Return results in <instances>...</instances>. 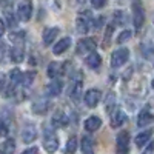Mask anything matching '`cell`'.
<instances>
[{"label": "cell", "mask_w": 154, "mask_h": 154, "mask_svg": "<svg viewBox=\"0 0 154 154\" xmlns=\"http://www.w3.org/2000/svg\"><path fill=\"white\" fill-rule=\"evenodd\" d=\"M91 25H93V17H91V12L89 11H85V12H82V14L77 16L75 28H77V31H79L80 34H86L89 31V28H91Z\"/></svg>", "instance_id": "obj_1"}, {"label": "cell", "mask_w": 154, "mask_h": 154, "mask_svg": "<svg viewBox=\"0 0 154 154\" xmlns=\"http://www.w3.org/2000/svg\"><path fill=\"white\" fill-rule=\"evenodd\" d=\"M32 16V0H22L17 6V19L28 22Z\"/></svg>", "instance_id": "obj_2"}, {"label": "cell", "mask_w": 154, "mask_h": 154, "mask_svg": "<svg viewBox=\"0 0 154 154\" xmlns=\"http://www.w3.org/2000/svg\"><path fill=\"white\" fill-rule=\"evenodd\" d=\"M128 57H130V51L126 48H119L116 49L112 56H111V66L112 68H120L122 65L128 62Z\"/></svg>", "instance_id": "obj_3"}, {"label": "cell", "mask_w": 154, "mask_h": 154, "mask_svg": "<svg viewBox=\"0 0 154 154\" xmlns=\"http://www.w3.org/2000/svg\"><path fill=\"white\" fill-rule=\"evenodd\" d=\"M143 22H145L143 8H142L139 0H134V3H133V23H134V26L137 29H140L143 26Z\"/></svg>", "instance_id": "obj_4"}, {"label": "cell", "mask_w": 154, "mask_h": 154, "mask_svg": "<svg viewBox=\"0 0 154 154\" xmlns=\"http://www.w3.org/2000/svg\"><path fill=\"white\" fill-rule=\"evenodd\" d=\"M43 148L46 152L53 154L59 149V137L53 133V131H48L45 139H43Z\"/></svg>", "instance_id": "obj_5"}, {"label": "cell", "mask_w": 154, "mask_h": 154, "mask_svg": "<svg viewBox=\"0 0 154 154\" xmlns=\"http://www.w3.org/2000/svg\"><path fill=\"white\" fill-rule=\"evenodd\" d=\"M96 49V40L91 37H85L82 38V40H79V43H77V54H89L93 53V51Z\"/></svg>", "instance_id": "obj_6"}, {"label": "cell", "mask_w": 154, "mask_h": 154, "mask_svg": "<svg viewBox=\"0 0 154 154\" xmlns=\"http://www.w3.org/2000/svg\"><path fill=\"white\" fill-rule=\"evenodd\" d=\"M100 96H102V93L99 91V89H96V88L88 89L86 94H85V97H83L86 106H88V108H96L97 103L100 102Z\"/></svg>", "instance_id": "obj_7"}, {"label": "cell", "mask_w": 154, "mask_h": 154, "mask_svg": "<svg viewBox=\"0 0 154 154\" xmlns=\"http://www.w3.org/2000/svg\"><path fill=\"white\" fill-rule=\"evenodd\" d=\"M130 149V134L128 131H122L117 136V154H128Z\"/></svg>", "instance_id": "obj_8"}, {"label": "cell", "mask_w": 154, "mask_h": 154, "mask_svg": "<svg viewBox=\"0 0 154 154\" xmlns=\"http://www.w3.org/2000/svg\"><path fill=\"white\" fill-rule=\"evenodd\" d=\"M37 139V130H35V126L32 125H26L23 128V131H22V140L25 143H31L34 142V140Z\"/></svg>", "instance_id": "obj_9"}, {"label": "cell", "mask_w": 154, "mask_h": 154, "mask_svg": "<svg viewBox=\"0 0 154 154\" xmlns=\"http://www.w3.org/2000/svg\"><path fill=\"white\" fill-rule=\"evenodd\" d=\"M48 106H49V100L45 99V97H38L34 103H32L31 109H32V112H35V114H45V112L48 111Z\"/></svg>", "instance_id": "obj_10"}, {"label": "cell", "mask_w": 154, "mask_h": 154, "mask_svg": "<svg viewBox=\"0 0 154 154\" xmlns=\"http://www.w3.org/2000/svg\"><path fill=\"white\" fill-rule=\"evenodd\" d=\"M59 32H60V29H59L57 26H53V28H46V29L43 31V35H42L45 46H49L51 43H53V42L56 40V37H57V34H59Z\"/></svg>", "instance_id": "obj_11"}, {"label": "cell", "mask_w": 154, "mask_h": 154, "mask_svg": "<svg viewBox=\"0 0 154 154\" xmlns=\"http://www.w3.org/2000/svg\"><path fill=\"white\" fill-rule=\"evenodd\" d=\"M69 45H71V37H63V38H60V40L54 45L53 53H54L56 56H60V54H63V53H65V51L69 48Z\"/></svg>", "instance_id": "obj_12"}, {"label": "cell", "mask_w": 154, "mask_h": 154, "mask_svg": "<svg viewBox=\"0 0 154 154\" xmlns=\"http://www.w3.org/2000/svg\"><path fill=\"white\" fill-rule=\"evenodd\" d=\"M45 91L48 96L51 97H56L62 93V82L60 80H53V82H49L46 86H45Z\"/></svg>", "instance_id": "obj_13"}, {"label": "cell", "mask_w": 154, "mask_h": 154, "mask_svg": "<svg viewBox=\"0 0 154 154\" xmlns=\"http://www.w3.org/2000/svg\"><path fill=\"white\" fill-rule=\"evenodd\" d=\"M100 126H102V120H100V117H97V116H91V117H88L85 120V130L89 131V133L97 131Z\"/></svg>", "instance_id": "obj_14"}, {"label": "cell", "mask_w": 154, "mask_h": 154, "mask_svg": "<svg viewBox=\"0 0 154 154\" xmlns=\"http://www.w3.org/2000/svg\"><path fill=\"white\" fill-rule=\"evenodd\" d=\"M23 56H25L23 45H22L20 42H17L14 46H12V49H11V59H12V62L19 63V62H22V60H23Z\"/></svg>", "instance_id": "obj_15"}, {"label": "cell", "mask_w": 154, "mask_h": 154, "mask_svg": "<svg viewBox=\"0 0 154 154\" xmlns=\"http://www.w3.org/2000/svg\"><path fill=\"white\" fill-rule=\"evenodd\" d=\"M86 65L91 69H99L100 65H102V57L93 51V53H89L88 57H86Z\"/></svg>", "instance_id": "obj_16"}, {"label": "cell", "mask_w": 154, "mask_h": 154, "mask_svg": "<svg viewBox=\"0 0 154 154\" xmlns=\"http://www.w3.org/2000/svg\"><path fill=\"white\" fill-rule=\"evenodd\" d=\"M69 122L68 119V116L65 112H62V111H57L54 116H53V125L57 126V128H62V126H66Z\"/></svg>", "instance_id": "obj_17"}, {"label": "cell", "mask_w": 154, "mask_h": 154, "mask_svg": "<svg viewBox=\"0 0 154 154\" xmlns=\"http://www.w3.org/2000/svg\"><path fill=\"white\" fill-rule=\"evenodd\" d=\"M82 86H83V83H82L80 79L74 80L72 85H71L69 89H68V96L72 97V99H79V96H80V93H82Z\"/></svg>", "instance_id": "obj_18"}, {"label": "cell", "mask_w": 154, "mask_h": 154, "mask_svg": "<svg viewBox=\"0 0 154 154\" xmlns=\"http://www.w3.org/2000/svg\"><path fill=\"white\" fill-rule=\"evenodd\" d=\"M14 151H16L14 139H8L0 143V154H14Z\"/></svg>", "instance_id": "obj_19"}, {"label": "cell", "mask_w": 154, "mask_h": 154, "mask_svg": "<svg viewBox=\"0 0 154 154\" xmlns=\"http://www.w3.org/2000/svg\"><path fill=\"white\" fill-rule=\"evenodd\" d=\"M125 112L123 111H120V109H117L114 114H112V117H111V126L112 128H119V126H122L123 125V122H125Z\"/></svg>", "instance_id": "obj_20"}, {"label": "cell", "mask_w": 154, "mask_h": 154, "mask_svg": "<svg viewBox=\"0 0 154 154\" xmlns=\"http://www.w3.org/2000/svg\"><path fill=\"white\" fill-rule=\"evenodd\" d=\"M151 122H152V114H151V112H148V111H142V112L139 114L137 125H139L140 128H143V126L149 125Z\"/></svg>", "instance_id": "obj_21"}, {"label": "cell", "mask_w": 154, "mask_h": 154, "mask_svg": "<svg viewBox=\"0 0 154 154\" xmlns=\"http://www.w3.org/2000/svg\"><path fill=\"white\" fill-rule=\"evenodd\" d=\"M149 140H151V131H143L136 137V145L139 148H143L146 143H149Z\"/></svg>", "instance_id": "obj_22"}, {"label": "cell", "mask_w": 154, "mask_h": 154, "mask_svg": "<svg viewBox=\"0 0 154 154\" xmlns=\"http://www.w3.org/2000/svg\"><path fill=\"white\" fill-rule=\"evenodd\" d=\"M22 77H23V72L17 68H14L11 72H9V80H11V85H22Z\"/></svg>", "instance_id": "obj_23"}, {"label": "cell", "mask_w": 154, "mask_h": 154, "mask_svg": "<svg viewBox=\"0 0 154 154\" xmlns=\"http://www.w3.org/2000/svg\"><path fill=\"white\" fill-rule=\"evenodd\" d=\"M60 69H62V65L57 62H51L48 65V75L51 77V79H54V77H57L60 74Z\"/></svg>", "instance_id": "obj_24"}, {"label": "cell", "mask_w": 154, "mask_h": 154, "mask_svg": "<svg viewBox=\"0 0 154 154\" xmlns=\"http://www.w3.org/2000/svg\"><path fill=\"white\" fill-rule=\"evenodd\" d=\"M82 151L83 154H93V140L89 137H82Z\"/></svg>", "instance_id": "obj_25"}, {"label": "cell", "mask_w": 154, "mask_h": 154, "mask_svg": "<svg viewBox=\"0 0 154 154\" xmlns=\"http://www.w3.org/2000/svg\"><path fill=\"white\" fill-rule=\"evenodd\" d=\"M75 149H77V137H75V136H72V137H69V139H68L65 151H66V154H74V152H75Z\"/></svg>", "instance_id": "obj_26"}, {"label": "cell", "mask_w": 154, "mask_h": 154, "mask_svg": "<svg viewBox=\"0 0 154 154\" xmlns=\"http://www.w3.org/2000/svg\"><path fill=\"white\" fill-rule=\"evenodd\" d=\"M34 77H35V72H34V71L25 72L23 77H22V83H23L25 86H29V85L32 83V80H34Z\"/></svg>", "instance_id": "obj_27"}, {"label": "cell", "mask_w": 154, "mask_h": 154, "mask_svg": "<svg viewBox=\"0 0 154 154\" xmlns=\"http://www.w3.org/2000/svg\"><path fill=\"white\" fill-rule=\"evenodd\" d=\"M131 37H133V32H131L130 29H125V31H122V32L119 34V37H117V43H125L126 40H130Z\"/></svg>", "instance_id": "obj_28"}, {"label": "cell", "mask_w": 154, "mask_h": 154, "mask_svg": "<svg viewBox=\"0 0 154 154\" xmlns=\"http://www.w3.org/2000/svg\"><path fill=\"white\" fill-rule=\"evenodd\" d=\"M5 17H6V22H8V25L9 26H16L17 25V20H16V17L12 16V12L8 9V11H5Z\"/></svg>", "instance_id": "obj_29"}, {"label": "cell", "mask_w": 154, "mask_h": 154, "mask_svg": "<svg viewBox=\"0 0 154 154\" xmlns=\"http://www.w3.org/2000/svg\"><path fill=\"white\" fill-rule=\"evenodd\" d=\"M23 37H25V31H17V32H11L9 34V38H11L12 42H16V43L20 42Z\"/></svg>", "instance_id": "obj_30"}, {"label": "cell", "mask_w": 154, "mask_h": 154, "mask_svg": "<svg viewBox=\"0 0 154 154\" xmlns=\"http://www.w3.org/2000/svg\"><path fill=\"white\" fill-rule=\"evenodd\" d=\"M123 19H125V14H123L122 11H116V12H114V22H116V23L122 25V23L125 22Z\"/></svg>", "instance_id": "obj_31"}, {"label": "cell", "mask_w": 154, "mask_h": 154, "mask_svg": "<svg viewBox=\"0 0 154 154\" xmlns=\"http://www.w3.org/2000/svg\"><path fill=\"white\" fill-rule=\"evenodd\" d=\"M91 5H93V8L100 9V8H103L106 5V0H91Z\"/></svg>", "instance_id": "obj_32"}, {"label": "cell", "mask_w": 154, "mask_h": 154, "mask_svg": "<svg viewBox=\"0 0 154 154\" xmlns=\"http://www.w3.org/2000/svg\"><path fill=\"white\" fill-rule=\"evenodd\" d=\"M111 34H112V26H108V28H106L105 38H103V45H105V48L109 45V38H111Z\"/></svg>", "instance_id": "obj_33"}, {"label": "cell", "mask_w": 154, "mask_h": 154, "mask_svg": "<svg viewBox=\"0 0 154 154\" xmlns=\"http://www.w3.org/2000/svg\"><path fill=\"white\" fill-rule=\"evenodd\" d=\"M3 136H8V126L3 120H0V137H3Z\"/></svg>", "instance_id": "obj_34"}, {"label": "cell", "mask_w": 154, "mask_h": 154, "mask_svg": "<svg viewBox=\"0 0 154 154\" xmlns=\"http://www.w3.org/2000/svg\"><path fill=\"white\" fill-rule=\"evenodd\" d=\"M112 102H114V96L111 94V96H109V102H105V111H106V112H109V111L112 109Z\"/></svg>", "instance_id": "obj_35"}, {"label": "cell", "mask_w": 154, "mask_h": 154, "mask_svg": "<svg viewBox=\"0 0 154 154\" xmlns=\"http://www.w3.org/2000/svg\"><path fill=\"white\" fill-rule=\"evenodd\" d=\"M5 86H6V79H5L3 74H0V93L5 89Z\"/></svg>", "instance_id": "obj_36"}, {"label": "cell", "mask_w": 154, "mask_h": 154, "mask_svg": "<svg viewBox=\"0 0 154 154\" xmlns=\"http://www.w3.org/2000/svg\"><path fill=\"white\" fill-rule=\"evenodd\" d=\"M22 154H38V149L35 146H32V148H28L26 151H23Z\"/></svg>", "instance_id": "obj_37"}, {"label": "cell", "mask_w": 154, "mask_h": 154, "mask_svg": "<svg viewBox=\"0 0 154 154\" xmlns=\"http://www.w3.org/2000/svg\"><path fill=\"white\" fill-rule=\"evenodd\" d=\"M5 31H6V25H5V22L2 19H0V37L5 34Z\"/></svg>", "instance_id": "obj_38"}, {"label": "cell", "mask_w": 154, "mask_h": 154, "mask_svg": "<svg viewBox=\"0 0 154 154\" xmlns=\"http://www.w3.org/2000/svg\"><path fill=\"white\" fill-rule=\"evenodd\" d=\"M142 154H152V143H146V148Z\"/></svg>", "instance_id": "obj_39"}, {"label": "cell", "mask_w": 154, "mask_h": 154, "mask_svg": "<svg viewBox=\"0 0 154 154\" xmlns=\"http://www.w3.org/2000/svg\"><path fill=\"white\" fill-rule=\"evenodd\" d=\"M77 2H79V3H80V2H85V0H77Z\"/></svg>", "instance_id": "obj_40"}]
</instances>
